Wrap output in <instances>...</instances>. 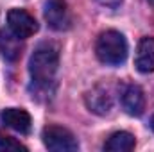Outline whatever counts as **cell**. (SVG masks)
Wrapping results in <instances>:
<instances>
[{"instance_id":"1","label":"cell","mask_w":154,"mask_h":152,"mask_svg":"<svg viewBox=\"0 0 154 152\" xmlns=\"http://www.w3.org/2000/svg\"><path fill=\"white\" fill-rule=\"evenodd\" d=\"M59 66V50L52 43H41L29 59V74L38 86H48Z\"/></svg>"},{"instance_id":"2","label":"cell","mask_w":154,"mask_h":152,"mask_svg":"<svg viewBox=\"0 0 154 152\" xmlns=\"http://www.w3.org/2000/svg\"><path fill=\"white\" fill-rule=\"evenodd\" d=\"M95 54L100 63L116 66L127 57V41L118 31H104L95 43Z\"/></svg>"},{"instance_id":"3","label":"cell","mask_w":154,"mask_h":152,"mask_svg":"<svg viewBox=\"0 0 154 152\" xmlns=\"http://www.w3.org/2000/svg\"><path fill=\"white\" fill-rule=\"evenodd\" d=\"M43 143L48 150L54 152H72L79 149L75 136L61 127V125H48L43 129Z\"/></svg>"},{"instance_id":"4","label":"cell","mask_w":154,"mask_h":152,"mask_svg":"<svg viewBox=\"0 0 154 152\" xmlns=\"http://www.w3.org/2000/svg\"><path fill=\"white\" fill-rule=\"evenodd\" d=\"M7 27L14 36L27 39L38 31V22L25 9H11L7 13Z\"/></svg>"},{"instance_id":"5","label":"cell","mask_w":154,"mask_h":152,"mask_svg":"<svg viewBox=\"0 0 154 152\" xmlns=\"http://www.w3.org/2000/svg\"><path fill=\"white\" fill-rule=\"evenodd\" d=\"M43 16L47 20L48 27H52L54 31H66L72 23L70 9L65 0H47Z\"/></svg>"},{"instance_id":"6","label":"cell","mask_w":154,"mask_h":152,"mask_svg":"<svg viewBox=\"0 0 154 152\" xmlns=\"http://www.w3.org/2000/svg\"><path fill=\"white\" fill-rule=\"evenodd\" d=\"M84 100H86L88 109L95 114H108L111 111V108H113L111 91L106 86H102V84H97L95 88H91L86 93Z\"/></svg>"},{"instance_id":"7","label":"cell","mask_w":154,"mask_h":152,"mask_svg":"<svg viewBox=\"0 0 154 152\" xmlns=\"http://www.w3.org/2000/svg\"><path fill=\"white\" fill-rule=\"evenodd\" d=\"M120 102L124 111L131 116H140L145 108V97L140 86L136 84H125L120 91Z\"/></svg>"},{"instance_id":"8","label":"cell","mask_w":154,"mask_h":152,"mask_svg":"<svg viewBox=\"0 0 154 152\" xmlns=\"http://www.w3.org/2000/svg\"><path fill=\"white\" fill-rule=\"evenodd\" d=\"M2 122L11 127L13 131H18L22 134H27L31 131V125H32V120H31V114L27 113L25 109H18V108H7L4 109L0 114Z\"/></svg>"},{"instance_id":"9","label":"cell","mask_w":154,"mask_h":152,"mask_svg":"<svg viewBox=\"0 0 154 152\" xmlns=\"http://www.w3.org/2000/svg\"><path fill=\"white\" fill-rule=\"evenodd\" d=\"M134 66L142 74L154 72V38H142L136 48Z\"/></svg>"},{"instance_id":"10","label":"cell","mask_w":154,"mask_h":152,"mask_svg":"<svg viewBox=\"0 0 154 152\" xmlns=\"http://www.w3.org/2000/svg\"><path fill=\"white\" fill-rule=\"evenodd\" d=\"M22 39L14 36L11 31L2 29L0 31V54L9 59V61H16L22 56Z\"/></svg>"},{"instance_id":"11","label":"cell","mask_w":154,"mask_h":152,"mask_svg":"<svg viewBox=\"0 0 154 152\" xmlns=\"http://www.w3.org/2000/svg\"><path fill=\"white\" fill-rule=\"evenodd\" d=\"M136 141H134V136L127 131H118V132H113L108 141L104 143V150L109 152H129L134 149Z\"/></svg>"},{"instance_id":"12","label":"cell","mask_w":154,"mask_h":152,"mask_svg":"<svg viewBox=\"0 0 154 152\" xmlns=\"http://www.w3.org/2000/svg\"><path fill=\"white\" fill-rule=\"evenodd\" d=\"M0 150L11 152V150H27L25 145H22L18 140L7 136V134H0Z\"/></svg>"},{"instance_id":"13","label":"cell","mask_w":154,"mask_h":152,"mask_svg":"<svg viewBox=\"0 0 154 152\" xmlns=\"http://www.w3.org/2000/svg\"><path fill=\"white\" fill-rule=\"evenodd\" d=\"M100 5H106V7H111V9H115L118 7L120 4H122V0H97Z\"/></svg>"},{"instance_id":"14","label":"cell","mask_w":154,"mask_h":152,"mask_svg":"<svg viewBox=\"0 0 154 152\" xmlns=\"http://www.w3.org/2000/svg\"><path fill=\"white\" fill-rule=\"evenodd\" d=\"M151 129L154 131V114H152V118H151Z\"/></svg>"},{"instance_id":"15","label":"cell","mask_w":154,"mask_h":152,"mask_svg":"<svg viewBox=\"0 0 154 152\" xmlns=\"http://www.w3.org/2000/svg\"><path fill=\"white\" fill-rule=\"evenodd\" d=\"M149 2H154V0H149Z\"/></svg>"}]
</instances>
